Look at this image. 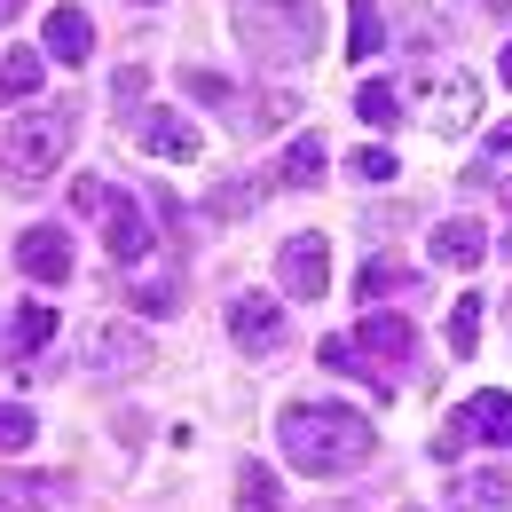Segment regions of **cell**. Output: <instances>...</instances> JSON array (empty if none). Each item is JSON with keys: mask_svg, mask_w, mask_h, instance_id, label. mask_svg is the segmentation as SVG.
<instances>
[{"mask_svg": "<svg viewBox=\"0 0 512 512\" xmlns=\"http://www.w3.org/2000/svg\"><path fill=\"white\" fill-rule=\"evenodd\" d=\"M276 449L308 481H347V473H363L379 457V426L363 410H347V402H292L276 418Z\"/></svg>", "mask_w": 512, "mask_h": 512, "instance_id": "cell-1", "label": "cell"}, {"mask_svg": "<svg viewBox=\"0 0 512 512\" xmlns=\"http://www.w3.org/2000/svg\"><path fill=\"white\" fill-rule=\"evenodd\" d=\"M71 134H79V95H48L40 111L8 119V134H0V174H8V190H40V182L64 166Z\"/></svg>", "mask_w": 512, "mask_h": 512, "instance_id": "cell-2", "label": "cell"}, {"mask_svg": "<svg viewBox=\"0 0 512 512\" xmlns=\"http://www.w3.org/2000/svg\"><path fill=\"white\" fill-rule=\"evenodd\" d=\"M237 40L260 64H308L323 40V16H316V0H253L237 16Z\"/></svg>", "mask_w": 512, "mask_h": 512, "instance_id": "cell-3", "label": "cell"}, {"mask_svg": "<svg viewBox=\"0 0 512 512\" xmlns=\"http://www.w3.org/2000/svg\"><path fill=\"white\" fill-rule=\"evenodd\" d=\"M71 363H79L87 379H134V371L150 363V347H142L134 323H95V331L71 347Z\"/></svg>", "mask_w": 512, "mask_h": 512, "instance_id": "cell-4", "label": "cell"}, {"mask_svg": "<svg viewBox=\"0 0 512 512\" xmlns=\"http://www.w3.org/2000/svg\"><path fill=\"white\" fill-rule=\"evenodd\" d=\"M410 95L426 103V119H434L442 134L473 127V111H481V87H473L465 71H410Z\"/></svg>", "mask_w": 512, "mask_h": 512, "instance_id": "cell-5", "label": "cell"}, {"mask_svg": "<svg viewBox=\"0 0 512 512\" xmlns=\"http://www.w3.org/2000/svg\"><path fill=\"white\" fill-rule=\"evenodd\" d=\"M142 197L150 190H111V205H103V245H111V260H127V268L150 260V205Z\"/></svg>", "mask_w": 512, "mask_h": 512, "instance_id": "cell-6", "label": "cell"}, {"mask_svg": "<svg viewBox=\"0 0 512 512\" xmlns=\"http://www.w3.org/2000/svg\"><path fill=\"white\" fill-rule=\"evenodd\" d=\"M276 284H284L292 300H323V284H331V245H323L316 229L284 237V253H276Z\"/></svg>", "mask_w": 512, "mask_h": 512, "instance_id": "cell-7", "label": "cell"}, {"mask_svg": "<svg viewBox=\"0 0 512 512\" xmlns=\"http://www.w3.org/2000/svg\"><path fill=\"white\" fill-rule=\"evenodd\" d=\"M355 347H363V363H371V394L386 402V371H402V363H410V323L371 308V316L355 323Z\"/></svg>", "mask_w": 512, "mask_h": 512, "instance_id": "cell-8", "label": "cell"}, {"mask_svg": "<svg viewBox=\"0 0 512 512\" xmlns=\"http://www.w3.org/2000/svg\"><path fill=\"white\" fill-rule=\"evenodd\" d=\"M229 339H237L245 355H284V339H292V331H284V308H276V300L237 292V300H229Z\"/></svg>", "mask_w": 512, "mask_h": 512, "instance_id": "cell-9", "label": "cell"}, {"mask_svg": "<svg viewBox=\"0 0 512 512\" xmlns=\"http://www.w3.org/2000/svg\"><path fill=\"white\" fill-rule=\"evenodd\" d=\"M127 134L150 150V158H174V166H190L197 142H205V134H197L182 111H134V127H127Z\"/></svg>", "mask_w": 512, "mask_h": 512, "instance_id": "cell-10", "label": "cell"}, {"mask_svg": "<svg viewBox=\"0 0 512 512\" xmlns=\"http://www.w3.org/2000/svg\"><path fill=\"white\" fill-rule=\"evenodd\" d=\"M16 268H24L32 284H64V276H71V237L56 229V221L24 229V237H16Z\"/></svg>", "mask_w": 512, "mask_h": 512, "instance_id": "cell-11", "label": "cell"}, {"mask_svg": "<svg viewBox=\"0 0 512 512\" xmlns=\"http://www.w3.org/2000/svg\"><path fill=\"white\" fill-rule=\"evenodd\" d=\"M56 339V308H16V316H0V363H16V355H32V347H48Z\"/></svg>", "mask_w": 512, "mask_h": 512, "instance_id": "cell-12", "label": "cell"}, {"mask_svg": "<svg viewBox=\"0 0 512 512\" xmlns=\"http://www.w3.org/2000/svg\"><path fill=\"white\" fill-rule=\"evenodd\" d=\"M457 426L481 434L489 449H512V394H473V402L457 410Z\"/></svg>", "mask_w": 512, "mask_h": 512, "instance_id": "cell-13", "label": "cell"}, {"mask_svg": "<svg viewBox=\"0 0 512 512\" xmlns=\"http://www.w3.org/2000/svg\"><path fill=\"white\" fill-rule=\"evenodd\" d=\"M481 253H489V237H481V221H465V213H449V221H434V260H449V268H481Z\"/></svg>", "mask_w": 512, "mask_h": 512, "instance_id": "cell-14", "label": "cell"}, {"mask_svg": "<svg viewBox=\"0 0 512 512\" xmlns=\"http://www.w3.org/2000/svg\"><path fill=\"white\" fill-rule=\"evenodd\" d=\"M323 166H331V158H323V134H300V142L276 158V174H268V182H276V190H316Z\"/></svg>", "mask_w": 512, "mask_h": 512, "instance_id": "cell-15", "label": "cell"}, {"mask_svg": "<svg viewBox=\"0 0 512 512\" xmlns=\"http://www.w3.org/2000/svg\"><path fill=\"white\" fill-rule=\"evenodd\" d=\"M48 56H56V64H87V56H95L87 8H56V16H48Z\"/></svg>", "mask_w": 512, "mask_h": 512, "instance_id": "cell-16", "label": "cell"}, {"mask_svg": "<svg viewBox=\"0 0 512 512\" xmlns=\"http://www.w3.org/2000/svg\"><path fill=\"white\" fill-rule=\"evenodd\" d=\"M512 505V473H473L449 489V512H505Z\"/></svg>", "mask_w": 512, "mask_h": 512, "instance_id": "cell-17", "label": "cell"}, {"mask_svg": "<svg viewBox=\"0 0 512 512\" xmlns=\"http://www.w3.org/2000/svg\"><path fill=\"white\" fill-rule=\"evenodd\" d=\"M386 48V16H379V0H347V56L355 64H371Z\"/></svg>", "mask_w": 512, "mask_h": 512, "instance_id": "cell-18", "label": "cell"}, {"mask_svg": "<svg viewBox=\"0 0 512 512\" xmlns=\"http://www.w3.org/2000/svg\"><path fill=\"white\" fill-rule=\"evenodd\" d=\"M237 512H284V489H276V473H268L260 457L237 465Z\"/></svg>", "mask_w": 512, "mask_h": 512, "instance_id": "cell-19", "label": "cell"}, {"mask_svg": "<svg viewBox=\"0 0 512 512\" xmlns=\"http://www.w3.org/2000/svg\"><path fill=\"white\" fill-rule=\"evenodd\" d=\"M174 308H182V268L134 276V316H174Z\"/></svg>", "mask_w": 512, "mask_h": 512, "instance_id": "cell-20", "label": "cell"}, {"mask_svg": "<svg viewBox=\"0 0 512 512\" xmlns=\"http://www.w3.org/2000/svg\"><path fill=\"white\" fill-rule=\"evenodd\" d=\"M40 87V48H0V103Z\"/></svg>", "mask_w": 512, "mask_h": 512, "instance_id": "cell-21", "label": "cell"}, {"mask_svg": "<svg viewBox=\"0 0 512 512\" xmlns=\"http://www.w3.org/2000/svg\"><path fill=\"white\" fill-rule=\"evenodd\" d=\"M410 284H418V276H410V268H402V260H371V268H363V276H355V292H363V300H371V308H379L386 292H410Z\"/></svg>", "mask_w": 512, "mask_h": 512, "instance_id": "cell-22", "label": "cell"}, {"mask_svg": "<svg viewBox=\"0 0 512 512\" xmlns=\"http://www.w3.org/2000/svg\"><path fill=\"white\" fill-rule=\"evenodd\" d=\"M473 347H481V300L465 292V300L449 308V355H473Z\"/></svg>", "mask_w": 512, "mask_h": 512, "instance_id": "cell-23", "label": "cell"}, {"mask_svg": "<svg viewBox=\"0 0 512 512\" xmlns=\"http://www.w3.org/2000/svg\"><path fill=\"white\" fill-rule=\"evenodd\" d=\"M32 434H40V418H32L24 402H0V457H8V449H32Z\"/></svg>", "mask_w": 512, "mask_h": 512, "instance_id": "cell-24", "label": "cell"}, {"mask_svg": "<svg viewBox=\"0 0 512 512\" xmlns=\"http://www.w3.org/2000/svg\"><path fill=\"white\" fill-rule=\"evenodd\" d=\"M355 111H363V119H371V127H394V119H402V95H394V87H386V79H371V87H363V95H355Z\"/></svg>", "mask_w": 512, "mask_h": 512, "instance_id": "cell-25", "label": "cell"}, {"mask_svg": "<svg viewBox=\"0 0 512 512\" xmlns=\"http://www.w3.org/2000/svg\"><path fill=\"white\" fill-rule=\"evenodd\" d=\"M150 205H158V221H166V237H174V245H190V237H197V221H190V205H182V197L150 190Z\"/></svg>", "mask_w": 512, "mask_h": 512, "instance_id": "cell-26", "label": "cell"}, {"mask_svg": "<svg viewBox=\"0 0 512 512\" xmlns=\"http://www.w3.org/2000/svg\"><path fill=\"white\" fill-rule=\"evenodd\" d=\"M103 205H111V182H103V174H79V182H71V213H103Z\"/></svg>", "mask_w": 512, "mask_h": 512, "instance_id": "cell-27", "label": "cell"}, {"mask_svg": "<svg viewBox=\"0 0 512 512\" xmlns=\"http://www.w3.org/2000/svg\"><path fill=\"white\" fill-rule=\"evenodd\" d=\"M355 174H363V182H394L402 166H394V150H379V142H371V150H355Z\"/></svg>", "mask_w": 512, "mask_h": 512, "instance_id": "cell-28", "label": "cell"}, {"mask_svg": "<svg viewBox=\"0 0 512 512\" xmlns=\"http://www.w3.org/2000/svg\"><path fill=\"white\" fill-rule=\"evenodd\" d=\"M111 95H119V111H134V103H142V95H150V71H119V79H111Z\"/></svg>", "mask_w": 512, "mask_h": 512, "instance_id": "cell-29", "label": "cell"}, {"mask_svg": "<svg viewBox=\"0 0 512 512\" xmlns=\"http://www.w3.org/2000/svg\"><path fill=\"white\" fill-rule=\"evenodd\" d=\"M245 205H253V190H245V182H221V190H213V213H221V221H237Z\"/></svg>", "mask_w": 512, "mask_h": 512, "instance_id": "cell-30", "label": "cell"}, {"mask_svg": "<svg viewBox=\"0 0 512 512\" xmlns=\"http://www.w3.org/2000/svg\"><path fill=\"white\" fill-rule=\"evenodd\" d=\"M190 95L197 103H229V79L221 71H190Z\"/></svg>", "mask_w": 512, "mask_h": 512, "instance_id": "cell-31", "label": "cell"}, {"mask_svg": "<svg viewBox=\"0 0 512 512\" xmlns=\"http://www.w3.org/2000/svg\"><path fill=\"white\" fill-rule=\"evenodd\" d=\"M292 111H300V95H268V103H260V127H284Z\"/></svg>", "mask_w": 512, "mask_h": 512, "instance_id": "cell-32", "label": "cell"}, {"mask_svg": "<svg viewBox=\"0 0 512 512\" xmlns=\"http://www.w3.org/2000/svg\"><path fill=\"white\" fill-rule=\"evenodd\" d=\"M489 158H512V119H505V127H489Z\"/></svg>", "mask_w": 512, "mask_h": 512, "instance_id": "cell-33", "label": "cell"}, {"mask_svg": "<svg viewBox=\"0 0 512 512\" xmlns=\"http://www.w3.org/2000/svg\"><path fill=\"white\" fill-rule=\"evenodd\" d=\"M497 71H505V87H512V48H505V64H497Z\"/></svg>", "mask_w": 512, "mask_h": 512, "instance_id": "cell-34", "label": "cell"}, {"mask_svg": "<svg viewBox=\"0 0 512 512\" xmlns=\"http://www.w3.org/2000/svg\"><path fill=\"white\" fill-rule=\"evenodd\" d=\"M8 16H16V8H8V0H0V24H8Z\"/></svg>", "mask_w": 512, "mask_h": 512, "instance_id": "cell-35", "label": "cell"}, {"mask_svg": "<svg viewBox=\"0 0 512 512\" xmlns=\"http://www.w3.org/2000/svg\"><path fill=\"white\" fill-rule=\"evenodd\" d=\"M331 512H355V505H331Z\"/></svg>", "mask_w": 512, "mask_h": 512, "instance_id": "cell-36", "label": "cell"}, {"mask_svg": "<svg viewBox=\"0 0 512 512\" xmlns=\"http://www.w3.org/2000/svg\"><path fill=\"white\" fill-rule=\"evenodd\" d=\"M505 205H512V190H505Z\"/></svg>", "mask_w": 512, "mask_h": 512, "instance_id": "cell-37", "label": "cell"}, {"mask_svg": "<svg viewBox=\"0 0 512 512\" xmlns=\"http://www.w3.org/2000/svg\"><path fill=\"white\" fill-rule=\"evenodd\" d=\"M150 8H158V0H150Z\"/></svg>", "mask_w": 512, "mask_h": 512, "instance_id": "cell-38", "label": "cell"}]
</instances>
